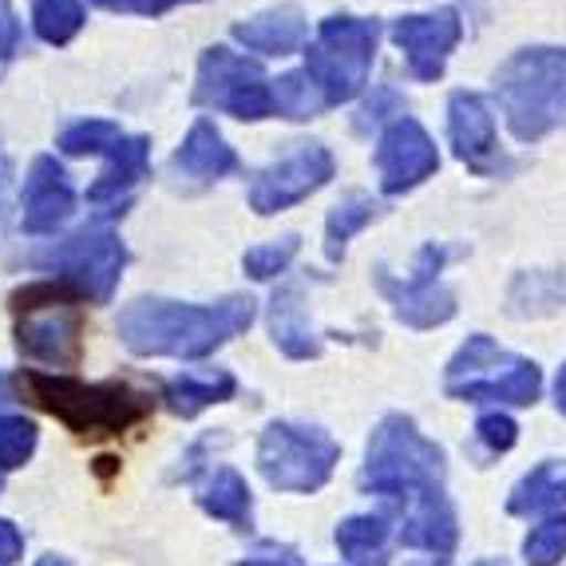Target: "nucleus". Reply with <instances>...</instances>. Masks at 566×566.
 <instances>
[{
  "label": "nucleus",
  "instance_id": "1",
  "mask_svg": "<svg viewBox=\"0 0 566 566\" xmlns=\"http://www.w3.org/2000/svg\"><path fill=\"white\" fill-rule=\"evenodd\" d=\"M250 322H254V297L245 293H230L214 305L139 297L119 313V337L135 357L199 360L250 329Z\"/></svg>",
  "mask_w": 566,
  "mask_h": 566
},
{
  "label": "nucleus",
  "instance_id": "2",
  "mask_svg": "<svg viewBox=\"0 0 566 566\" xmlns=\"http://www.w3.org/2000/svg\"><path fill=\"white\" fill-rule=\"evenodd\" d=\"M495 95L520 143H538L566 127V48H520L495 72Z\"/></svg>",
  "mask_w": 566,
  "mask_h": 566
},
{
  "label": "nucleus",
  "instance_id": "3",
  "mask_svg": "<svg viewBox=\"0 0 566 566\" xmlns=\"http://www.w3.org/2000/svg\"><path fill=\"white\" fill-rule=\"evenodd\" d=\"M24 392L32 405L56 416L60 424L80 436H119L151 416V397L123 380L84 385L76 377L24 373Z\"/></svg>",
  "mask_w": 566,
  "mask_h": 566
},
{
  "label": "nucleus",
  "instance_id": "4",
  "mask_svg": "<svg viewBox=\"0 0 566 566\" xmlns=\"http://www.w3.org/2000/svg\"><path fill=\"white\" fill-rule=\"evenodd\" d=\"M360 488L397 500H424L444 491V452L440 444L424 440L408 416H385L368 440Z\"/></svg>",
  "mask_w": 566,
  "mask_h": 566
},
{
  "label": "nucleus",
  "instance_id": "5",
  "mask_svg": "<svg viewBox=\"0 0 566 566\" xmlns=\"http://www.w3.org/2000/svg\"><path fill=\"white\" fill-rule=\"evenodd\" d=\"M444 388L460 400H500V405H535L538 388H543V373L535 360L520 357V353L500 349L491 337L475 333L460 345L452 360H448Z\"/></svg>",
  "mask_w": 566,
  "mask_h": 566
},
{
  "label": "nucleus",
  "instance_id": "6",
  "mask_svg": "<svg viewBox=\"0 0 566 566\" xmlns=\"http://www.w3.org/2000/svg\"><path fill=\"white\" fill-rule=\"evenodd\" d=\"M337 460V440L325 436L322 428L274 420V424H265L262 440H258V468L274 491H293V495L322 491Z\"/></svg>",
  "mask_w": 566,
  "mask_h": 566
},
{
  "label": "nucleus",
  "instance_id": "7",
  "mask_svg": "<svg viewBox=\"0 0 566 566\" xmlns=\"http://www.w3.org/2000/svg\"><path fill=\"white\" fill-rule=\"evenodd\" d=\"M377 40H380L377 20H365V17L322 20L317 40L310 48L305 72L317 80L329 107L345 104V99H353L365 87L368 72H373V60H377Z\"/></svg>",
  "mask_w": 566,
  "mask_h": 566
},
{
  "label": "nucleus",
  "instance_id": "8",
  "mask_svg": "<svg viewBox=\"0 0 566 566\" xmlns=\"http://www.w3.org/2000/svg\"><path fill=\"white\" fill-rule=\"evenodd\" d=\"M40 265L56 270V277L64 285L76 290V297L104 305L112 302L115 285H119L123 262H127V250H123L119 234L107 227H84L76 234L60 242L56 250L36 258Z\"/></svg>",
  "mask_w": 566,
  "mask_h": 566
},
{
  "label": "nucleus",
  "instance_id": "9",
  "mask_svg": "<svg viewBox=\"0 0 566 566\" xmlns=\"http://www.w3.org/2000/svg\"><path fill=\"white\" fill-rule=\"evenodd\" d=\"M195 104L218 107V112H230L242 123H254L274 112V87L265 84V72L254 60H245L238 52H230V48L214 44L199 60Z\"/></svg>",
  "mask_w": 566,
  "mask_h": 566
},
{
  "label": "nucleus",
  "instance_id": "10",
  "mask_svg": "<svg viewBox=\"0 0 566 566\" xmlns=\"http://www.w3.org/2000/svg\"><path fill=\"white\" fill-rule=\"evenodd\" d=\"M333 179V155L322 143H297L290 159L265 167L250 187V207L258 214H277V210L297 207Z\"/></svg>",
  "mask_w": 566,
  "mask_h": 566
},
{
  "label": "nucleus",
  "instance_id": "11",
  "mask_svg": "<svg viewBox=\"0 0 566 566\" xmlns=\"http://www.w3.org/2000/svg\"><path fill=\"white\" fill-rule=\"evenodd\" d=\"M377 170L385 195H408L440 170V151L412 115H400L388 123L377 143Z\"/></svg>",
  "mask_w": 566,
  "mask_h": 566
},
{
  "label": "nucleus",
  "instance_id": "12",
  "mask_svg": "<svg viewBox=\"0 0 566 566\" xmlns=\"http://www.w3.org/2000/svg\"><path fill=\"white\" fill-rule=\"evenodd\" d=\"M392 40L405 52L408 72L416 80H432L444 76L448 56L455 52V44L463 40V20L455 9H436V12H412V17L392 20Z\"/></svg>",
  "mask_w": 566,
  "mask_h": 566
},
{
  "label": "nucleus",
  "instance_id": "13",
  "mask_svg": "<svg viewBox=\"0 0 566 566\" xmlns=\"http://www.w3.org/2000/svg\"><path fill=\"white\" fill-rule=\"evenodd\" d=\"M448 139L455 147V159L468 163L475 175H500L507 167L495 135V115L488 99L475 92H452L448 99Z\"/></svg>",
  "mask_w": 566,
  "mask_h": 566
},
{
  "label": "nucleus",
  "instance_id": "14",
  "mask_svg": "<svg viewBox=\"0 0 566 566\" xmlns=\"http://www.w3.org/2000/svg\"><path fill=\"white\" fill-rule=\"evenodd\" d=\"M80 313L67 305H44V310L20 313L17 325V345L24 357L44 360L56 368H76L80 353H84V337H80Z\"/></svg>",
  "mask_w": 566,
  "mask_h": 566
},
{
  "label": "nucleus",
  "instance_id": "15",
  "mask_svg": "<svg viewBox=\"0 0 566 566\" xmlns=\"http://www.w3.org/2000/svg\"><path fill=\"white\" fill-rule=\"evenodd\" d=\"M72 207H76V190L67 182L64 167L52 155H40L24 182V218H20L24 234H52L72 214Z\"/></svg>",
  "mask_w": 566,
  "mask_h": 566
},
{
  "label": "nucleus",
  "instance_id": "16",
  "mask_svg": "<svg viewBox=\"0 0 566 566\" xmlns=\"http://www.w3.org/2000/svg\"><path fill=\"white\" fill-rule=\"evenodd\" d=\"M234 40L245 52H262V56H290L310 40V24H305L302 9L282 4V9L258 12V17L234 24Z\"/></svg>",
  "mask_w": 566,
  "mask_h": 566
},
{
  "label": "nucleus",
  "instance_id": "17",
  "mask_svg": "<svg viewBox=\"0 0 566 566\" xmlns=\"http://www.w3.org/2000/svg\"><path fill=\"white\" fill-rule=\"evenodd\" d=\"M400 538H405V547L432 551V555H452L455 538H460V527H455V511H452V503H448L444 491L408 503Z\"/></svg>",
  "mask_w": 566,
  "mask_h": 566
},
{
  "label": "nucleus",
  "instance_id": "18",
  "mask_svg": "<svg viewBox=\"0 0 566 566\" xmlns=\"http://www.w3.org/2000/svg\"><path fill=\"white\" fill-rule=\"evenodd\" d=\"M380 290L392 297L397 305V317L412 329H436L455 317V293L448 285L432 282V285H408V282H392V277L380 270Z\"/></svg>",
  "mask_w": 566,
  "mask_h": 566
},
{
  "label": "nucleus",
  "instance_id": "19",
  "mask_svg": "<svg viewBox=\"0 0 566 566\" xmlns=\"http://www.w3.org/2000/svg\"><path fill=\"white\" fill-rule=\"evenodd\" d=\"M175 170H182V175H190V179H222V175H230V170L238 167V155L234 147H230L227 139H222V132H218L210 119H199L195 127L187 132V139L179 143V151H175Z\"/></svg>",
  "mask_w": 566,
  "mask_h": 566
},
{
  "label": "nucleus",
  "instance_id": "20",
  "mask_svg": "<svg viewBox=\"0 0 566 566\" xmlns=\"http://www.w3.org/2000/svg\"><path fill=\"white\" fill-rule=\"evenodd\" d=\"M270 333H274L277 349L293 360H310L322 353V340L313 333L297 285H285V290L274 293V302H270Z\"/></svg>",
  "mask_w": 566,
  "mask_h": 566
},
{
  "label": "nucleus",
  "instance_id": "21",
  "mask_svg": "<svg viewBox=\"0 0 566 566\" xmlns=\"http://www.w3.org/2000/svg\"><path fill=\"white\" fill-rule=\"evenodd\" d=\"M147 159H151V139L147 135H123L107 155L104 175L87 187V202H112L127 195L147 175Z\"/></svg>",
  "mask_w": 566,
  "mask_h": 566
},
{
  "label": "nucleus",
  "instance_id": "22",
  "mask_svg": "<svg viewBox=\"0 0 566 566\" xmlns=\"http://www.w3.org/2000/svg\"><path fill=\"white\" fill-rule=\"evenodd\" d=\"M199 507L207 515L222 523H234V527H250V515H254V500H250V488L234 468H214V472L202 480L199 488Z\"/></svg>",
  "mask_w": 566,
  "mask_h": 566
},
{
  "label": "nucleus",
  "instance_id": "23",
  "mask_svg": "<svg viewBox=\"0 0 566 566\" xmlns=\"http://www.w3.org/2000/svg\"><path fill=\"white\" fill-rule=\"evenodd\" d=\"M238 392V380L230 377V373H207V377H195V373H187V377L170 380L167 392H163V400H167V408L175 416H199L202 408L210 405H222V400H230Z\"/></svg>",
  "mask_w": 566,
  "mask_h": 566
},
{
  "label": "nucleus",
  "instance_id": "24",
  "mask_svg": "<svg viewBox=\"0 0 566 566\" xmlns=\"http://www.w3.org/2000/svg\"><path fill=\"white\" fill-rule=\"evenodd\" d=\"M566 305V270H547V274H520L511 282L507 313L511 317H543Z\"/></svg>",
  "mask_w": 566,
  "mask_h": 566
},
{
  "label": "nucleus",
  "instance_id": "25",
  "mask_svg": "<svg viewBox=\"0 0 566 566\" xmlns=\"http://www.w3.org/2000/svg\"><path fill=\"white\" fill-rule=\"evenodd\" d=\"M337 551L353 566H385L388 520L385 515H353L337 527Z\"/></svg>",
  "mask_w": 566,
  "mask_h": 566
},
{
  "label": "nucleus",
  "instance_id": "26",
  "mask_svg": "<svg viewBox=\"0 0 566 566\" xmlns=\"http://www.w3.org/2000/svg\"><path fill=\"white\" fill-rule=\"evenodd\" d=\"M551 507H566V472L558 463H543L531 475H523L507 500L511 515H538Z\"/></svg>",
  "mask_w": 566,
  "mask_h": 566
},
{
  "label": "nucleus",
  "instance_id": "27",
  "mask_svg": "<svg viewBox=\"0 0 566 566\" xmlns=\"http://www.w3.org/2000/svg\"><path fill=\"white\" fill-rule=\"evenodd\" d=\"M377 214H380V207L373 195H360V190L345 195V199L329 210V218H325V254H329V262H340L349 238L360 234Z\"/></svg>",
  "mask_w": 566,
  "mask_h": 566
},
{
  "label": "nucleus",
  "instance_id": "28",
  "mask_svg": "<svg viewBox=\"0 0 566 566\" xmlns=\"http://www.w3.org/2000/svg\"><path fill=\"white\" fill-rule=\"evenodd\" d=\"M274 107L285 119H313V115H322L329 107V99L317 87V80L302 67V72H285L274 84Z\"/></svg>",
  "mask_w": 566,
  "mask_h": 566
},
{
  "label": "nucleus",
  "instance_id": "29",
  "mask_svg": "<svg viewBox=\"0 0 566 566\" xmlns=\"http://www.w3.org/2000/svg\"><path fill=\"white\" fill-rule=\"evenodd\" d=\"M32 29L44 44H67L84 29V4L80 0H36L32 4Z\"/></svg>",
  "mask_w": 566,
  "mask_h": 566
},
{
  "label": "nucleus",
  "instance_id": "30",
  "mask_svg": "<svg viewBox=\"0 0 566 566\" xmlns=\"http://www.w3.org/2000/svg\"><path fill=\"white\" fill-rule=\"evenodd\" d=\"M123 139V132L107 119H84L72 123L60 135V151L64 155H112V147Z\"/></svg>",
  "mask_w": 566,
  "mask_h": 566
},
{
  "label": "nucleus",
  "instance_id": "31",
  "mask_svg": "<svg viewBox=\"0 0 566 566\" xmlns=\"http://www.w3.org/2000/svg\"><path fill=\"white\" fill-rule=\"evenodd\" d=\"M297 245H302V238L285 234V238H277V242H265V245H254V250H245V258H242L245 274L254 277V282H270V277L285 274V265L293 262Z\"/></svg>",
  "mask_w": 566,
  "mask_h": 566
},
{
  "label": "nucleus",
  "instance_id": "32",
  "mask_svg": "<svg viewBox=\"0 0 566 566\" xmlns=\"http://www.w3.org/2000/svg\"><path fill=\"white\" fill-rule=\"evenodd\" d=\"M36 452V424L24 416H0V468H20Z\"/></svg>",
  "mask_w": 566,
  "mask_h": 566
},
{
  "label": "nucleus",
  "instance_id": "33",
  "mask_svg": "<svg viewBox=\"0 0 566 566\" xmlns=\"http://www.w3.org/2000/svg\"><path fill=\"white\" fill-rule=\"evenodd\" d=\"M523 555L531 566H558V558H566V515L538 523L523 543Z\"/></svg>",
  "mask_w": 566,
  "mask_h": 566
},
{
  "label": "nucleus",
  "instance_id": "34",
  "mask_svg": "<svg viewBox=\"0 0 566 566\" xmlns=\"http://www.w3.org/2000/svg\"><path fill=\"white\" fill-rule=\"evenodd\" d=\"M515 436H520V428H515V420L503 412L483 416L480 424H475V440H480L488 452H507V448L515 444Z\"/></svg>",
  "mask_w": 566,
  "mask_h": 566
},
{
  "label": "nucleus",
  "instance_id": "35",
  "mask_svg": "<svg viewBox=\"0 0 566 566\" xmlns=\"http://www.w3.org/2000/svg\"><path fill=\"white\" fill-rule=\"evenodd\" d=\"M24 555V535L12 520H0V566H12Z\"/></svg>",
  "mask_w": 566,
  "mask_h": 566
},
{
  "label": "nucleus",
  "instance_id": "36",
  "mask_svg": "<svg viewBox=\"0 0 566 566\" xmlns=\"http://www.w3.org/2000/svg\"><path fill=\"white\" fill-rule=\"evenodd\" d=\"M179 0H112V9H132V12H143V17H159V12L175 9Z\"/></svg>",
  "mask_w": 566,
  "mask_h": 566
},
{
  "label": "nucleus",
  "instance_id": "37",
  "mask_svg": "<svg viewBox=\"0 0 566 566\" xmlns=\"http://www.w3.org/2000/svg\"><path fill=\"white\" fill-rule=\"evenodd\" d=\"M9 190H12V159L0 151V222L9 214Z\"/></svg>",
  "mask_w": 566,
  "mask_h": 566
},
{
  "label": "nucleus",
  "instance_id": "38",
  "mask_svg": "<svg viewBox=\"0 0 566 566\" xmlns=\"http://www.w3.org/2000/svg\"><path fill=\"white\" fill-rule=\"evenodd\" d=\"M238 566H297L293 563V555H254V558H245V563H238Z\"/></svg>",
  "mask_w": 566,
  "mask_h": 566
},
{
  "label": "nucleus",
  "instance_id": "39",
  "mask_svg": "<svg viewBox=\"0 0 566 566\" xmlns=\"http://www.w3.org/2000/svg\"><path fill=\"white\" fill-rule=\"evenodd\" d=\"M555 400H558V412L566 416V365H563V373H558V385H555Z\"/></svg>",
  "mask_w": 566,
  "mask_h": 566
},
{
  "label": "nucleus",
  "instance_id": "40",
  "mask_svg": "<svg viewBox=\"0 0 566 566\" xmlns=\"http://www.w3.org/2000/svg\"><path fill=\"white\" fill-rule=\"evenodd\" d=\"M36 566H72V563H67L64 555H44V558H40Z\"/></svg>",
  "mask_w": 566,
  "mask_h": 566
},
{
  "label": "nucleus",
  "instance_id": "41",
  "mask_svg": "<svg viewBox=\"0 0 566 566\" xmlns=\"http://www.w3.org/2000/svg\"><path fill=\"white\" fill-rule=\"evenodd\" d=\"M4 400H12V385H9V377L0 373V405H4Z\"/></svg>",
  "mask_w": 566,
  "mask_h": 566
},
{
  "label": "nucleus",
  "instance_id": "42",
  "mask_svg": "<svg viewBox=\"0 0 566 566\" xmlns=\"http://www.w3.org/2000/svg\"><path fill=\"white\" fill-rule=\"evenodd\" d=\"M412 566H448V563H436V558H432V563H412Z\"/></svg>",
  "mask_w": 566,
  "mask_h": 566
},
{
  "label": "nucleus",
  "instance_id": "43",
  "mask_svg": "<svg viewBox=\"0 0 566 566\" xmlns=\"http://www.w3.org/2000/svg\"><path fill=\"white\" fill-rule=\"evenodd\" d=\"M0 488H4V468H0Z\"/></svg>",
  "mask_w": 566,
  "mask_h": 566
}]
</instances>
